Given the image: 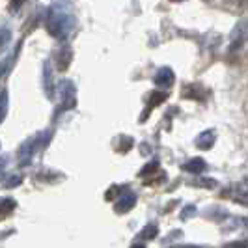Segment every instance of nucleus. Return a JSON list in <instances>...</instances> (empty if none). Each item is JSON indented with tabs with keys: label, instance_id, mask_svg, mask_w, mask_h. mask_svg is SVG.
I'll list each match as a JSON object with an SVG mask.
<instances>
[{
	"label": "nucleus",
	"instance_id": "nucleus-7",
	"mask_svg": "<svg viewBox=\"0 0 248 248\" xmlns=\"http://www.w3.org/2000/svg\"><path fill=\"white\" fill-rule=\"evenodd\" d=\"M174 78H175V75L170 67H161V69L155 73V77H153V82L161 88H170L174 84Z\"/></svg>",
	"mask_w": 248,
	"mask_h": 248
},
{
	"label": "nucleus",
	"instance_id": "nucleus-16",
	"mask_svg": "<svg viewBox=\"0 0 248 248\" xmlns=\"http://www.w3.org/2000/svg\"><path fill=\"white\" fill-rule=\"evenodd\" d=\"M6 108H8V92L2 90V120L6 118Z\"/></svg>",
	"mask_w": 248,
	"mask_h": 248
},
{
	"label": "nucleus",
	"instance_id": "nucleus-1",
	"mask_svg": "<svg viewBox=\"0 0 248 248\" xmlns=\"http://www.w3.org/2000/svg\"><path fill=\"white\" fill-rule=\"evenodd\" d=\"M75 15L71 12V4L69 0H54L47 10L45 17V28L52 37L65 39L75 30Z\"/></svg>",
	"mask_w": 248,
	"mask_h": 248
},
{
	"label": "nucleus",
	"instance_id": "nucleus-6",
	"mask_svg": "<svg viewBox=\"0 0 248 248\" xmlns=\"http://www.w3.org/2000/svg\"><path fill=\"white\" fill-rule=\"evenodd\" d=\"M166 99H168V93H166V92H151V93H149V99H148V107H146V110L142 112L140 122H144L149 114H151V110H153L157 105L164 103Z\"/></svg>",
	"mask_w": 248,
	"mask_h": 248
},
{
	"label": "nucleus",
	"instance_id": "nucleus-19",
	"mask_svg": "<svg viewBox=\"0 0 248 248\" xmlns=\"http://www.w3.org/2000/svg\"><path fill=\"white\" fill-rule=\"evenodd\" d=\"M23 2H25V0H12V12H17Z\"/></svg>",
	"mask_w": 248,
	"mask_h": 248
},
{
	"label": "nucleus",
	"instance_id": "nucleus-9",
	"mask_svg": "<svg viewBox=\"0 0 248 248\" xmlns=\"http://www.w3.org/2000/svg\"><path fill=\"white\" fill-rule=\"evenodd\" d=\"M21 45H23V41L17 43V47H15V50H13L10 56H4V60H2V78H6L8 73H10V67H12L13 63H15V60H17V54H19Z\"/></svg>",
	"mask_w": 248,
	"mask_h": 248
},
{
	"label": "nucleus",
	"instance_id": "nucleus-8",
	"mask_svg": "<svg viewBox=\"0 0 248 248\" xmlns=\"http://www.w3.org/2000/svg\"><path fill=\"white\" fill-rule=\"evenodd\" d=\"M205 95H207L205 88L200 86V84H186V86L183 88V97H186V99L203 101L205 99Z\"/></svg>",
	"mask_w": 248,
	"mask_h": 248
},
{
	"label": "nucleus",
	"instance_id": "nucleus-10",
	"mask_svg": "<svg viewBox=\"0 0 248 248\" xmlns=\"http://www.w3.org/2000/svg\"><path fill=\"white\" fill-rule=\"evenodd\" d=\"M135 200H137V196H135V194H131V192L124 194L122 198L118 200V203H116V211L125 213L127 209H131V207L135 205Z\"/></svg>",
	"mask_w": 248,
	"mask_h": 248
},
{
	"label": "nucleus",
	"instance_id": "nucleus-13",
	"mask_svg": "<svg viewBox=\"0 0 248 248\" xmlns=\"http://www.w3.org/2000/svg\"><path fill=\"white\" fill-rule=\"evenodd\" d=\"M13 209H15V200H10V198L2 200V215H4V218H6L8 213L13 211Z\"/></svg>",
	"mask_w": 248,
	"mask_h": 248
},
{
	"label": "nucleus",
	"instance_id": "nucleus-20",
	"mask_svg": "<svg viewBox=\"0 0 248 248\" xmlns=\"http://www.w3.org/2000/svg\"><path fill=\"white\" fill-rule=\"evenodd\" d=\"M172 248H200V247H192V245H175Z\"/></svg>",
	"mask_w": 248,
	"mask_h": 248
},
{
	"label": "nucleus",
	"instance_id": "nucleus-4",
	"mask_svg": "<svg viewBox=\"0 0 248 248\" xmlns=\"http://www.w3.org/2000/svg\"><path fill=\"white\" fill-rule=\"evenodd\" d=\"M248 41V19H243L239 21L237 26L232 32V45H230V50H239L245 43Z\"/></svg>",
	"mask_w": 248,
	"mask_h": 248
},
{
	"label": "nucleus",
	"instance_id": "nucleus-3",
	"mask_svg": "<svg viewBox=\"0 0 248 248\" xmlns=\"http://www.w3.org/2000/svg\"><path fill=\"white\" fill-rule=\"evenodd\" d=\"M54 60H56L58 71H62V73L67 71L69 63L73 62V49H71V45L67 41H63L60 47H56V50H54Z\"/></svg>",
	"mask_w": 248,
	"mask_h": 248
},
{
	"label": "nucleus",
	"instance_id": "nucleus-14",
	"mask_svg": "<svg viewBox=\"0 0 248 248\" xmlns=\"http://www.w3.org/2000/svg\"><path fill=\"white\" fill-rule=\"evenodd\" d=\"M222 248H248V239L235 241V243H228V245H224Z\"/></svg>",
	"mask_w": 248,
	"mask_h": 248
},
{
	"label": "nucleus",
	"instance_id": "nucleus-18",
	"mask_svg": "<svg viewBox=\"0 0 248 248\" xmlns=\"http://www.w3.org/2000/svg\"><path fill=\"white\" fill-rule=\"evenodd\" d=\"M8 37H10V32H8V28H2V49L6 47V43H8Z\"/></svg>",
	"mask_w": 248,
	"mask_h": 248
},
{
	"label": "nucleus",
	"instance_id": "nucleus-15",
	"mask_svg": "<svg viewBox=\"0 0 248 248\" xmlns=\"http://www.w3.org/2000/svg\"><path fill=\"white\" fill-rule=\"evenodd\" d=\"M159 168V162L153 161L151 164H148V166H144V170L140 172V175H148V174H153V170H157Z\"/></svg>",
	"mask_w": 248,
	"mask_h": 248
},
{
	"label": "nucleus",
	"instance_id": "nucleus-5",
	"mask_svg": "<svg viewBox=\"0 0 248 248\" xmlns=\"http://www.w3.org/2000/svg\"><path fill=\"white\" fill-rule=\"evenodd\" d=\"M43 90L47 93L49 99H54V93H56V84H54V69H52V63L47 60L43 62Z\"/></svg>",
	"mask_w": 248,
	"mask_h": 248
},
{
	"label": "nucleus",
	"instance_id": "nucleus-12",
	"mask_svg": "<svg viewBox=\"0 0 248 248\" xmlns=\"http://www.w3.org/2000/svg\"><path fill=\"white\" fill-rule=\"evenodd\" d=\"M215 144V131H205L196 138V146L200 149H209Z\"/></svg>",
	"mask_w": 248,
	"mask_h": 248
},
{
	"label": "nucleus",
	"instance_id": "nucleus-2",
	"mask_svg": "<svg viewBox=\"0 0 248 248\" xmlns=\"http://www.w3.org/2000/svg\"><path fill=\"white\" fill-rule=\"evenodd\" d=\"M58 95H60V112L71 110L77 105V88L71 80L63 78L58 84Z\"/></svg>",
	"mask_w": 248,
	"mask_h": 248
},
{
	"label": "nucleus",
	"instance_id": "nucleus-11",
	"mask_svg": "<svg viewBox=\"0 0 248 248\" xmlns=\"http://www.w3.org/2000/svg\"><path fill=\"white\" fill-rule=\"evenodd\" d=\"M183 170H185V172H190V174H202V172L205 170V161L196 157V159H192V161L185 162V164H183Z\"/></svg>",
	"mask_w": 248,
	"mask_h": 248
},
{
	"label": "nucleus",
	"instance_id": "nucleus-17",
	"mask_svg": "<svg viewBox=\"0 0 248 248\" xmlns=\"http://www.w3.org/2000/svg\"><path fill=\"white\" fill-rule=\"evenodd\" d=\"M144 232H146V233H142V235L148 237V239H153V237L157 235V228H155V226H149V228H146Z\"/></svg>",
	"mask_w": 248,
	"mask_h": 248
},
{
	"label": "nucleus",
	"instance_id": "nucleus-21",
	"mask_svg": "<svg viewBox=\"0 0 248 248\" xmlns=\"http://www.w3.org/2000/svg\"><path fill=\"white\" fill-rule=\"evenodd\" d=\"M131 248H144L142 245H135V247H131Z\"/></svg>",
	"mask_w": 248,
	"mask_h": 248
}]
</instances>
